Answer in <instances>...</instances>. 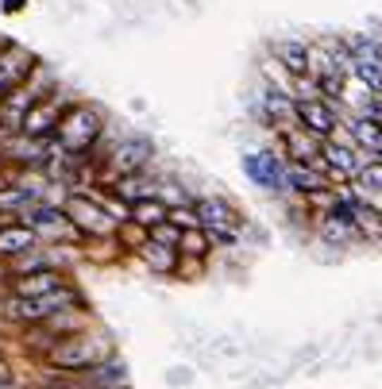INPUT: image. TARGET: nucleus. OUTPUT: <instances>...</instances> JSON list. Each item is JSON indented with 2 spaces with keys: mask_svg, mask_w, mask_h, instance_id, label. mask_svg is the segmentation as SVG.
<instances>
[{
  "mask_svg": "<svg viewBox=\"0 0 382 389\" xmlns=\"http://www.w3.org/2000/svg\"><path fill=\"white\" fill-rule=\"evenodd\" d=\"M112 343L109 335H93V332H78V335H66L58 339V343L47 351V362L58 370H78V374H85V370L101 366L104 359H109Z\"/></svg>",
  "mask_w": 382,
  "mask_h": 389,
  "instance_id": "1",
  "label": "nucleus"
},
{
  "mask_svg": "<svg viewBox=\"0 0 382 389\" xmlns=\"http://www.w3.org/2000/svg\"><path fill=\"white\" fill-rule=\"evenodd\" d=\"M104 131V120L97 109H89V104H74V109H66V116H62L58 123V147L70 154V159H81L85 151H93L97 139H101Z\"/></svg>",
  "mask_w": 382,
  "mask_h": 389,
  "instance_id": "2",
  "label": "nucleus"
},
{
  "mask_svg": "<svg viewBox=\"0 0 382 389\" xmlns=\"http://www.w3.org/2000/svg\"><path fill=\"white\" fill-rule=\"evenodd\" d=\"M151 159H154V143L147 135H128V139H120L116 147H112V154H109V173L112 178H135V173H143L151 166Z\"/></svg>",
  "mask_w": 382,
  "mask_h": 389,
  "instance_id": "3",
  "label": "nucleus"
},
{
  "mask_svg": "<svg viewBox=\"0 0 382 389\" xmlns=\"http://www.w3.org/2000/svg\"><path fill=\"white\" fill-rule=\"evenodd\" d=\"M240 166L247 173L251 185L266 189V193H290L286 189V162H282L274 151H247Z\"/></svg>",
  "mask_w": 382,
  "mask_h": 389,
  "instance_id": "4",
  "label": "nucleus"
},
{
  "mask_svg": "<svg viewBox=\"0 0 382 389\" xmlns=\"http://www.w3.org/2000/svg\"><path fill=\"white\" fill-rule=\"evenodd\" d=\"M66 216L74 220V228L85 231V235H112V231H116V216H109L104 204L85 197V193H74L66 201Z\"/></svg>",
  "mask_w": 382,
  "mask_h": 389,
  "instance_id": "5",
  "label": "nucleus"
},
{
  "mask_svg": "<svg viewBox=\"0 0 382 389\" xmlns=\"http://www.w3.org/2000/svg\"><path fill=\"white\" fill-rule=\"evenodd\" d=\"M297 128L313 131L321 143H328L340 131V116L328 101H321V97H302V101H297Z\"/></svg>",
  "mask_w": 382,
  "mask_h": 389,
  "instance_id": "6",
  "label": "nucleus"
},
{
  "mask_svg": "<svg viewBox=\"0 0 382 389\" xmlns=\"http://www.w3.org/2000/svg\"><path fill=\"white\" fill-rule=\"evenodd\" d=\"M31 73H35V54H27L23 47H4L0 51V101L12 89H20Z\"/></svg>",
  "mask_w": 382,
  "mask_h": 389,
  "instance_id": "7",
  "label": "nucleus"
},
{
  "mask_svg": "<svg viewBox=\"0 0 382 389\" xmlns=\"http://www.w3.org/2000/svg\"><path fill=\"white\" fill-rule=\"evenodd\" d=\"M39 89L35 85H20L0 101V131H23V120L31 116V109L39 104Z\"/></svg>",
  "mask_w": 382,
  "mask_h": 389,
  "instance_id": "8",
  "label": "nucleus"
},
{
  "mask_svg": "<svg viewBox=\"0 0 382 389\" xmlns=\"http://www.w3.org/2000/svg\"><path fill=\"white\" fill-rule=\"evenodd\" d=\"M27 216V228L35 231V235H47V239H66L74 235V220L66 216V209H51V204H35L31 212H23Z\"/></svg>",
  "mask_w": 382,
  "mask_h": 389,
  "instance_id": "9",
  "label": "nucleus"
},
{
  "mask_svg": "<svg viewBox=\"0 0 382 389\" xmlns=\"http://www.w3.org/2000/svg\"><path fill=\"white\" fill-rule=\"evenodd\" d=\"M328 185V170H324V159L321 162H286V189L290 193H324Z\"/></svg>",
  "mask_w": 382,
  "mask_h": 389,
  "instance_id": "10",
  "label": "nucleus"
},
{
  "mask_svg": "<svg viewBox=\"0 0 382 389\" xmlns=\"http://www.w3.org/2000/svg\"><path fill=\"white\" fill-rule=\"evenodd\" d=\"M62 116H66V112H58V101H54V97H43V101H39L35 109H31L27 120H23V135L35 139V143H43V139L58 135Z\"/></svg>",
  "mask_w": 382,
  "mask_h": 389,
  "instance_id": "11",
  "label": "nucleus"
},
{
  "mask_svg": "<svg viewBox=\"0 0 382 389\" xmlns=\"http://www.w3.org/2000/svg\"><path fill=\"white\" fill-rule=\"evenodd\" d=\"M359 147H340V143H324L321 159H324V170H328V178H359L363 166L367 162L359 159Z\"/></svg>",
  "mask_w": 382,
  "mask_h": 389,
  "instance_id": "12",
  "label": "nucleus"
},
{
  "mask_svg": "<svg viewBox=\"0 0 382 389\" xmlns=\"http://www.w3.org/2000/svg\"><path fill=\"white\" fill-rule=\"evenodd\" d=\"M197 220L205 231H216V228H240V216H235V209L224 197H201L197 201Z\"/></svg>",
  "mask_w": 382,
  "mask_h": 389,
  "instance_id": "13",
  "label": "nucleus"
},
{
  "mask_svg": "<svg viewBox=\"0 0 382 389\" xmlns=\"http://www.w3.org/2000/svg\"><path fill=\"white\" fill-rule=\"evenodd\" d=\"M140 259L147 262L154 274H174L178 262H182V251H178V247H170V243H159V239L147 235V243L140 247Z\"/></svg>",
  "mask_w": 382,
  "mask_h": 389,
  "instance_id": "14",
  "label": "nucleus"
},
{
  "mask_svg": "<svg viewBox=\"0 0 382 389\" xmlns=\"http://www.w3.org/2000/svg\"><path fill=\"white\" fill-rule=\"evenodd\" d=\"M66 281H62L58 270H35V274H23L20 281L12 285V293L16 297H47V293H54V289H62Z\"/></svg>",
  "mask_w": 382,
  "mask_h": 389,
  "instance_id": "15",
  "label": "nucleus"
},
{
  "mask_svg": "<svg viewBox=\"0 0 382 389\" xmlns=\"http://www.w3.org/2000/svg\"><path fill=\"white\" fill-rule=\"evenodd\" d=\"M274 51H278L274 62H278L290 78H305V73H309V47L305 43H297V39H278Z\"/></svg>",
  "mask_w": 382,
  "mask_h": 389,
  "instance_id": "16",
  "label": "nucleus"
},
{
  "mask_svg": "<svg viewBox=\"0 0 382 389\" xmlns=\"http://www.w3.org/2000/svg\"><path fill=\"white\" fill-rule=\"evenodd\" d=\"M81 382L93 385V389H128V370H124V362L104 359L101 366L85 370V374H81Z\"/></svg>",
  "mask_w": 382,
  "mask_h": 389,
  "instance_id": "17",
  "label": "nucleus"
},
{
  "mask_svg": "<svg viewBox=\"0 0 382 389\" xmlns=\"http://www.w3.org/2000/svg\"><path fill=\"white\" fill-rule=\"evenodd\" d=\"M286 151H290V162H321V151L324 143L305 128H294L286 131Z\"/></svg>",
  "mask_w": 382,
  "mask_h": 389,
  "instance_id": "18",
  "label": "nucleus"
},
{
  "mask_svg": "<svg viewBox=\"0 0 382 389\" xmlns=\"http://www.w3.org/2000/svg\"><path fill=\"white\" fill-rule=\"evenodd\" d=\"M35 231L27 228V223H8V228H0V254L4 259H16V254H27L35 251Z\"/></svg>",
  "mask_w": 382,
  "mask_h": 389,
  "instance_id": "19",
  "label": "nucleus"
},
{
  "mask_svg": "<svg viewBox=\"0 0 382 389\" xmlns=\"http://www.w3.org/2000/svg\"><path fill=\"white\" fill-rule=\"evenodd\" d=\"M170 216V204H162L159 197H147V201H140V204H132V223H140V228H159V223H166Z\"/></svg>",
  "mask_w": 382,
  "mask_h": 389,
  "instance_id": "20",
  "label": "nucleus"
},
{
  "mask_svg": "<svg viewBox=\"0 0 382 389\" xmlns=\"http://www.w3.org/2000/svg\"><path fill=\"white\" fill-rule=\"evenodd\" d=\"M321 239L324 243H332V247H344V243H352L355 235H359V228L355 223H347V220H336V216H321Z\"/></svg>",
  "mask_w": 382,
  "mask_h": 389,
  "instance_id": "21",
  "label": "nucleus"
},
{
  "mask_svg": "<svg viewBox=\"0 0 382 389\" xmlns=\"http://www.w3.org/2000/svg\"><path fill=\"white\" fill-rule=\"evenodd\" d=\"M355 228H359V235H367V239H382V212L375 204L359 201V197H355Z\"/></svg>",
  "mask_w": 382,
  "mask_h": 389,
  "instance_id": "22",
  "label": "nucleus"
},
{
  "mask_svg": "<svg viewBox=\"0 0 382 389\" xmlns=\"http://www.w3.org/2000/svg\"><path fill=\"white\" fill-rule=\"evenodd\" d=\"M178 251H182V259H209V251H213V239L205 235V228L182 231V243H178Z\"/></svg>",
  "mask_w": 382,
  "mask_h": 389,
  "instance_id": "23",
  "label": "nucleus"
},
{
  "mask_svg": "<svg viewBox=\"0 0 382 389\" xmlns=\"http://www.w3.org/2000/svg\"><path fill=\"white\" fill-rule=\"evenodd\" d=\"M116 193L128 201V209L132 204H140V201H147V197H154V189L143 181V173H135V178H120V185H116Z\"/></svg>",
  "mask_w": 382,
  "mask_h": 389,
  "instance_id": "24",
  "label": "nucleus"
},
{
  "mask_svg": "<svg viewBox=\"0 0 382 389\" xmlns=\"http://www.w3.org/2000/svg\"><path fill=\"white\" fill-rule=\"evenodd\" d=\"M347 47H352V54H355V58H375V62H382V35H378V31L355 35Z\"/></svg>",
  "mask_w": 382,
  "mask_h": 389,
  "instance_id": "25",
  "label": "nucleus"
},
{
  "mask_svg": "<svg viewBox=\"0 0 382 389\" xmlns=\"http://www.w3.org/2000/svg\"><path fill=\"white\" fill-rule=\"evenodd\" d=\"M35 201V189H27V185H8L4 193H0V209H27V204Z\"/></svg>",
  "mask_w": 382,
  "mask_h": 389,
  "instance_id": "26",
  "label": "nucleus"
},
{
  "mask_svg": "<svg viewBox=\"0 0 382 389\" xmlns=\"http://www.w3.org/2000/svg\"><path fill=\"white\" fill-rule=\"evenodd\" d=\"M174 228H182V231H197L201 228V220H197V209H185V204H170V216H166Z\"/></svg>",
  "mask_w": 382,
  "mask_h": 389,
  "instance_id": "27",
  "label": "nucleus"
},
{
  "mask_svg": "<svg viewBox=\"0 0 382 389\" xmlns=\"http://www.w3.org/2000/svg\"><path fill=\"white\" fill-rule=\"evenodd\" d=\"M359 181L367 189H382V162H367L363 166V173H359Z\"/></svg>",
  "mask_w": 382,
  "mask_h": 389,
  "instance_id": "28",
  "label": "nucleus"
},
{
  "mask_svg": "<svg viewBox=\"0 0 382 389\" xmlns=\"http://www.w3.org/2000/svg\"><path fill=\"white\" fill-rule=\"evenodd\" d=\"M23 4H27V0H4V12H20Z\"/></svg>",
  "mask_w": 382,
  "mask_h": 389,
  "instance_id": "29",
  "label": "nucleus"
},
{
  "mask_svg": "<svg viewBox=\"0 0 382 389\" xmlns=\"http://www.w3.org/2000/svg\"><path fill=\"white\" fill-rule=\"evenodd\" d=\"M4 189H8V181H4V178H0V193H4Z\"/></svg>",
  "mask_w": 382,
  "mask_h": 389,
  "instance_id": "30",
  "label": "nucleus"
}]
</instances>
